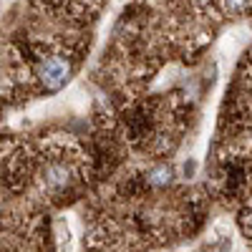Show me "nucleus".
Masks as SVG:
<instances>
[{
  "label": "nucleus",
  "mask_w": 252,
  "mask_h": 252,
  "mask_svg": "<svg viewBox=\"0 0 252 252\" xmlns=\"http://www.w3.org/2000/svg\"><path fill=\"white\" fill-rule=\"evenodd\" d=\"M83 177V157L78 146L68 139H51L43 144V154L35 166V182L40 192L58 197L81 182Z\"/></svg>",
  "instance_id": "1"
},
{
  "label": "nucleus",
  "mask_w": 252,
  "mask_h": 252,
  "mask_svg": "<svg viewBox=\"0 0 252 252\" xmlns=\"http://www.w3.org/2000/svg\"><path fill=\"white\" fill-rule=\"evenodd\" d=\"M71 58L66 51H48V53H40L38 63H35V76L40 81V86L46 91H58L66 86V81L71 78Z\"/></svg>",
  "instance_id": "2"
}]
</instances>
